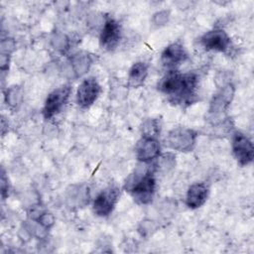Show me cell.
I'll return each instance as SVG.
<instances>
[{"mask_svg":"<svg viewBox=\"0 0 254 254\" xmlns=\"http://www.w3.org/2000/svg\"><path fill=\"white\" fill-rule=\"evenodd\" d=\"M198 76L195 72L169 70L159 81L158 89L176 104H191L195 100Z\"/></svg>","mask_w":254,"mask_h":254,"instance_id":"cell-1","label":"cell"},{"mask_svg":"<svg viewBox=\"0 0 254 254\" xmlns=\"http://www.w3.org/2000/svg\"><path fill=\"white\" fill-rule=\"evenodd\" d=\"M145 167H138L133 174H131L124 186V189L129 191L133 199L139 204H148L153 200L156 190V165H148Z\"/></svg>","mask_w":254,"mask_h":254,"instance_id":"cell-2","label":"cell"},{"mask_svg":"<svg viewBox=\"0 0 254 254\" xmlns=\"http://www.w3.org/2000/svg\"><path fill=\"white\" fill-rule=\"evenodd\" d=\"M197 132L187 127H176L167 136V143L173 150L179 152H190L196 142Z\"/></svg>","mask_w":254,"mask_h":254,"instance_id":"cell-3","label":"cell"},{"mask_svg":"<svg viewBox=\"0 0 254 254\" xmlns=\"http://www.w3.org/2000/svg\"><path fill=\"white\" fill-rule=\"evenodd\" d=\"M71 92L69 84H64L51 91L44 103L42 113L45 119H51L59 114L66 104Z\"/></svg>","mask_w":254,"mask_h":254,"instance_id":"cell-4","label":"cell"},{"mask_svg":"<svg viewBox=\"0 0 254 254\" xmlns=\"http://www.w3.org/2000/svg\"><path fill=\"white\" fill-rule=\"evenodd\" d=\"M120 196V189L115 186H109L102 190L94 198L92 208L96 215L108 216L114 209Z\"/></svg>","mask_w":254,"mask_h":254,"instance_id":"cell-5","label":"cell"},{"mask_svg":"<svg viewBox=\"0 0 254 254\" xmlns=\"http://www.w3.org/2000/svg\"><path fill=\"white\" fill-rule=\"evenodd\" d=\"M232 153L237 163L244 167L252 163L254 158V147L252 141L243 133L235 132L231 143Z\"/></svg>","mask_w":254,"mask_h":254,"instance_id":"cell-6","label":"cell"},{"mask_svg":"<svg viewBox=\"0 0 254 254\" xmlns=\"http://www.w3.org/2000/svg\"><path fill=\"white\" fill-rule=\"evenodd\" d=\"M234 96V86L231 82L223 84L220 89L213 94L208 108V113L213 119L214 117L219 119V117L226 112Z\"/></svg>","mask_w":254,"mask_h":254,"instance_id":"cell-7","label":"cell"},{"mask_svg":"<svg viewBox=\"0 0 254 254\" xmlns=\"http://www.w3.org/2000/svg\"><path fill=\"white\" fill-rule=\"evenodd\" d=\"M101 92V86L93 76L84 78L77 87L76 102L81 108L90 107L98 98Z\"/></svg>","mask_w":254,"mask_h":254,"instance_id":"cell-8","label":"cell"},{"mask_svg":"<svg viewBox=\"0 0 254 254\" xmlns=\"http://www.w3.org/2000/svg\"><path fill=\"white\" fill-rule=\"evenodd\" d=\"M161 154V145L158 138L142 136L135 146V156L140 163H151Z\"/></svg>","mask_w":254,"mask_h":254,"instance_id":"cell-9","label":"cell"},{"mask_svg":"<svg viewBox=\"0 0 254 254\" xmlns=\"http://www.w3.org/2000/svg\"><path fill=\"white\" fill-rule=\"evenodd\" d=\"M120 39L121 28L119 23L113 18H107L104 21L99 36L100 47L105 51H112L118 46Z\"/></svg>","mask_w":254,"mask_h":254,"instance_id":"cell-10","label":"cell"},{"mask_svg":"<svg viewBox=\"0 0 254 254\" xmlns=\"http://www.w3.org/2000/svg\"><path fill=\"white\" fill-rule=\"evenodd\" d=\"M200 43L208 51L224 53L230 48L231 40L224 30L213 29L200 38Z\"/></svg>","mask_w":254,"mask_h":254,"instance_id":"cell-11","label":"cell"},{"mask_svg":"<svg viewBox=\"0 0 254 254\" xmlns=\"http://www.w3.org/2000/svg\"><path fill=\"white\" fill-rule=\"evenodd\" d=\"M188 59V53L181 42H175L167 46L161 54L162 64L171 69H175Z\"/></svg>","mask_w":254,"mask_h":254,"instance_id":"cell-12","label":"cell"},{"mask_svg":"<svg viewBox=\"0 0 254 254\" xmlns=\"http://www.w3.org/2000/svg\"><path fill=\"white\" fill-rule=\"evenodd\" d=\"M208 196V188L204 183L192 184L187 191L186 204L191 209H195L204 204Z\"/></svg>","mask_w":254,"mask_h":254,"instance_id":"cell-13","label":"cell"},{"mask_svg":"<svg viewBox=\"0 0 254 254\" xmlns=\"http://www.w3.org/2000/svg\"><path fill=\"white\" fill-rule=\"evenodd\" d=\"M89 190L85 185H73L66 190V201L69 207H81L88 203Z\"/></svg>","mask_w":254,"mask_h":254,"instance_id":"cell-14","label":"cell"},{"mask_svg":"<svg viewBox=\"0 0 254 254\" xmlns=\"http://www.w3.org/2000/svg\"><path fill=\"white\" fill-rule=\"evenodd\" d=\"M149 66L144 62L134 63L128 71L127 83L132 88H138L143 85L148 76Z\"/></svg>","mask_w":254,"mask_h":254,"instance_id":"cell-15","label":"cell"},{"mask_svg":"<svg viewBox=\"0 0 254 254\" xmlns=\"http://www.w3.org/2000/svg\"><path fill=\"white\" fill-rule=\"evenodd\" d=\"M92 64V58L86 52H78L70 59V65L76 77H79L87 72Z\"/></svg>","mask_w":254,"mask_h":254,"instance_id":"cell-16","label":"cell"},{"mask_svg":"<svg viewBox=\"0 0 254 254\" xmlns=\"http://www.w3.org/2000/svg\"><path fill=\"white\" fill-rule=\"evenodd\" d=\"M141 130H142V136L158 138L161 130L160 120L156 118H149L145 120L142 124Z\"/></svg>","mask_w":254,"mask_h":254,"instance_id":"cell-17","label":"cell"},{"mask_svg":"<svg viewBox=\"0 0 254 254\" xmlns=\"http://www.w3.org/2000/svg\"><path fill=\"white\" fill-rule=\"evenodd\" d=\"M22 98H23V92L20 86L13 85L7 88V91L5 93V99L7 104L10 107L16 108L21 103Z\"/></svg>","mask_w":254,"mask_h":254,"instance_id":"cell-18","label":"cell"},{"mask_svg":"<svg viewBox=\"0 0 254 254\" xmlns=\"http://www.w3.org/2000/svg\"><path fill=\"white\" fill-rule=\"evenodd\" d=\"M52 43L54 48L60 52H64L68 49L69 42L66 36L64 34H56L52 39Z\"/></svg>","mask_w":254,"mask_h":254,"instance_id":"cell-19","label":"cell"},{"mask_svg":"<svg viewBox=\"0 0 254 254\" xmlns=\"http://www.w3.org/2000/svg\"><path fill=\"white\" fill-rule=\"evenodd\" d=\"M34 221L39 223L40 225H42L43 227H45L47 229V228H50L51 226L54 225L55 217L51 213L43 211Z\"/></svg>","mask_w":254,"mask_h":254,"instance_id":"cell-20","label":"cell"},{"mask_svg":"<svg viewBox=\"0 0 254 254\" xmlns=\"http://www.w3.org/2000/svg\"><path fill=\"white\" fill-rule=\"evenodd\" d=\"M169 17H170V12L164 10V11H160V12H157L156 14H154L152 21L156 26H163L168 23Z\"/></svg>","mask_w":254,"mask_h":254,"instance_id":"cell-21","label":"cell"},{"mask_svg":"<svg viewBox=\"0 0 254 254\" xmlns=\"http://www.w3.org/2000/svg\"><path fill=\"white\" fill-rule=\"evenodd\" d=\"M15 49V42L12 39H3L1 41V55H6V56H10L12 54V52Z\"/></svg>","mask_w":254,"mask_h":254,"instance_id":"cell-22","label":"cell"},{"mask_svg":"<svg viewBox=\"0 0 254 254\" xmlns=\"http://www.w3.org/2000/svg\"><path fill=\"white\" fill-rule=\"evenodd\" d=\"M8 190H9V185H8V179L5 176V172L2 169V173H1V194L2 197L5 198L6 195L8 194Z\"/></svg>","mask_w":254,"mask_h":254,"instance_id":"cell-23","label":"cell"},{"mask_svg":"<svg viewBox=\"0 0 254 254\" xmlns=\"http://www.w3.org/2000/svg\"><path fill=\"white\" fill-rule=\"evenodd\" d=\"M9 63H10V56H6V55L0 56V68L2 71H5L9 68Z\"/></svg>","mask_w":254,"mask_h":254,"instance_id":"cell-24","label":"cell"}]
</instances>
